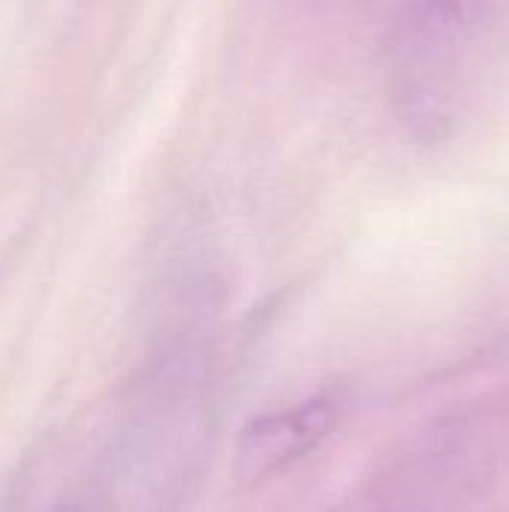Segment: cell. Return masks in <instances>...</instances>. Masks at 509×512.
I'll return each instance as SVG.
<instances>
[{
  "mask_svg": "<svg viewBox=\"0 0 509 512\" xmlns=\"http://www.w3.org/2000/svg\"><path fill=\"white\" fill-rule=\"evenodd\" d=\"M339 411L330 399H309L297 408L252 420L234 450V474L240 486H258L297 465L330 438Z\"/></svg>",
  "mask_w": 509,
  "mask_h": 512,
  "instance_id": "cell-2",
  "label": "cell"
},
{
  "mask_svg": "<svg viewBox=\"0 0 509 512\" xmlns=\"http://www.w3.org/2000/svg\"><path fill=\"white\" fill-rule=\"evenodd\" d=\"M387 48L399 123L423 144L447 141L468 93V0H405Z\"/></svg>",
  "mask_w": 509,
  "mask_h": 512,
  "instance_id": "cell-1",
  "label": "cell"
},
{
  "mask_svg": "<svg viewBox=\"0 0 509 512\" xmlns=\"http://www.w3.org/2000/svg\"><path fill=\"white\" fill-rule=\"evenodd\" d=\"M48 512H81L78 507H69V504H60V507H54V510Z\"/></svg>",
  "mask_w": 509,
  "mask_h": 512,
  "instance_id": "cell-3",
  "label": "cell"
}]
</instances>
